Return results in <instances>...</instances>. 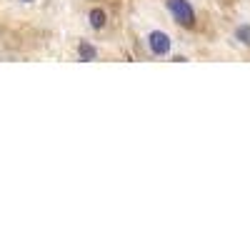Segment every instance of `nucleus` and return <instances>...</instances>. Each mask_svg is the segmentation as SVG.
I'll use <instances>...</instances> for the list:
<instances>
[{
	"instance_id": "1",
	"label": "nucleus",
	"mask_w": 250,
	"mask_h": 250,
	"mask_svg": "<svg viewBox=\"0 0 250 250\" xmlns=\"http://www.w3.org/2000/svg\"><path fill=\"white\" fill-rule=\"evenodd\" d=\"M165 5H168V10L175 18L178 25H185V28L195 25V10H193V5L188 3V0H165Z\"/></svg>"
},
{
	"instance_id": "2",
	"label": "nucleus",
	"mask_w": 250,
	"mask_h": 250,
	"mask_svg": "<svg viewBox=\"0 0 250 250\" xmlns=\"http://www.w3.org/2000/svg\"><path fill=\"white\" fill-rule=\"evenodd\" d=\"M148 48H150V53L153 55H158V58H163V55H168L170 53V35L168 33H163V30H150L148 33Z\"/></svg>"
},
{
	"instance_id": "3",
	"label": "nucleus",
	"mask_w": 250,
	"mask_h": 250,
	"mask_svg": "<svg viewBox=\"0 0 250 250\" xmlns=\"http://www.w3.org/2000/svg\"><path fill=\"white\" fill-rule=\"evenodd\" d=\"M88 18H90V28L93 30H103V28H105L108 15H105V10H103V8H93Z\"/></svg>"
},
{
	"instance_id": "4",
	"label": "nucleus",
	"mask_w": 250,
	"mask_h": 250,
	"mask_svg": "<svg viewBox=\"0 0 250 250\" xmlns=\"http://www.w3.org/2000/svg\"><path fill=\"white\" fill-rule=\"evenodd\" d=\"M78 55H80V60H95L98 58V50H95V45H90V43H83L78 45Z\"/></svg>"
},
{
	"instance_id": "5",
	"label": "nucleus",
	"mask_w": 250,
	"mask_h": 250,
	"mask_svg": "<svg viewBox=\"0 0 250 250\" xmlns=\"http://www.w3.org/2000/svg\"><path fill=\"white\" fill-rule=\"evenodd\" d=\"M235 40H238L240 45H248V48H250V25H248V23L235 28Z\"/></svg>"
},
{
	"instance_id": "6",
	"label": "nucleus",
	"mask_w": 250,
	"mask_h": 250,
	"mask_svg": "<svg viewBox=\"0 0 250 250\" xmlns=\"http://www.w3.org/2000/svg\"><path fill=\"white\" fill-rule=\"evenodd\" d=\"M23 3H33V0H23Z\"/></svg>"
}]
</instances>
